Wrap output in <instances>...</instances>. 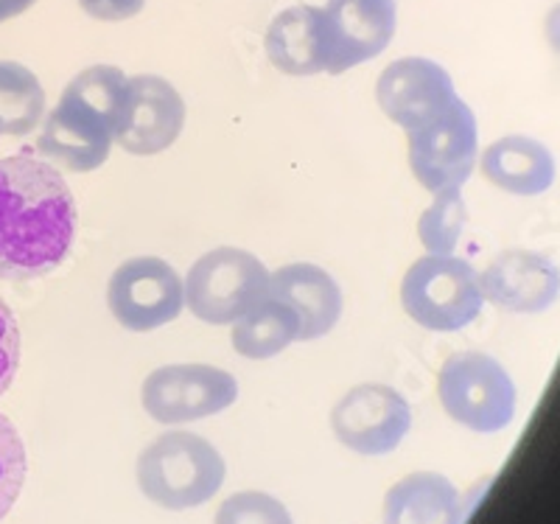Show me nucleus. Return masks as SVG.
<instances>
[{
	"instance_id": "obj_19",
	"label": "nucleus",
	"mask_w": 560,
	"mask_h": 524,
	"mask_svg": "<svg viewBox=\"0 0 560 524\" xmlns=\"http://www.w3.org/2000/svg\"><path fill=\"white\" fill-rule=\"evenodd\" d=\"M233 326L230 339L244 359H272L298 339L300 317L287 303L267 298Z\"/></svg>"
},
{
	"instance_id": "obj_26",
	"label": "nucleus",
	"mask_w": 560,
	"mask_h": 524,
	"mask_svg": "<svg viewBox=\"0 0 560 524\" xmlns=\"http://www.w3.org/2000/svg\"><path fill=\"white\" fill-rule=\"evenodd\" d=\"M37 0H0V23L18 18V14L26 12L28 7H34Z\"/></svg>"
},
{
	"instance_id": "obj_3",
	"label": "nucleus",
	"mask_w": 560,
	"mask_h": 524,
	"mask_svg": "<svg viewBox=\"0 0 560 524\" xmlns=\"http://www.w3.org/2000/svg\"><path fill=\"white\" fill-rule=\"evenodd\" d=\"M224 482L219 449L194 432H166L138 457V486L143 497L168 511L205 505Z\"/></svg>"
},
{
	"instance_id": "obj_6",
	"label": "nucleus",
	"mask_w": 560,
	"mask_h": 524,
	"mask_svg": "<svg viewBox=\"0 0 560 524\" xmlns=\"http://www.w3.org/2000/svg\"><path fill=\"white\" fill-rule=\"evenodd\" d=\"M269 298V272L253 253L238 247L210 249L185 281V303L210 326H230Z\"/></svg>"
},
{
	"instance_id": "obj_23",
	"label": "nucleus",
	"mask_w": 560,
	"mask_h": 524,
	"mask_svg": "<svg viewBox=\"0 0 560 524\" xmlns=\"http://www.w3.org/2000/svg\"><path fill=\"white\" fill-rule=\"evenodd\" d=\"M217 524H294L287 505L261 491H242L224 499Z\"/></svg>"
},
{
	"instance_id": "obj_24",
	"label": "nucleus",
	"mask_w": 560,
	"mask_h": 524,
	"mask_svg": "<svg viewBox=\"0 0 560 524\" xmlns=\"http://www.w3.org/2000/svg\"><path fill=\"white\" fill-rule=\"evenodd\" d=\"M20 368V331L12 308L0 301V396L12 387Z\"/></svg>"
},
{
	"instance_id": "obj_8",
	"label": "nucleus",
	"mask_w": 560,
	"mask_h": 524,
	"mask_svg": "<svg viewBox=\"0 0 560 524\" xmlns=\"http://www.w3.org/2000/svg\"><path fill=\"white\" fill-rule=\"evenodd\" d=\"M143 409L158 423L217 416L238 398V382L213 364H166L143 382Z\"/></svg>"
},
{
	"instance_id": "obj_14",
	"label": "nucleus",
	"mask_w": 560,
	"mask_h": 524,
	"mask_svg": "<svg viewBox=\"0 0 560 524\" xmlns=\"http://www.w3.org/2000/svg\"><path fill=\"white\" fill-rule=\"evenodd\" d=\"M479 287L502 312L541 314L560 298V267L533 249H508L479 276Z\"/></svg>"
},
{
	"instance_id": "obj_27",
	"label": "nucleus",
	"mask_w": 560,
	"mask_h": 524,
	"mask_svg": "<svg viewBox=\"0 0 560 524\" xmlns=\"http://www.w3.org/2000/svg\"><path fill=\"white\" fill-rule=\"evenodd\" d=\"M547 39L555 51L560 54V7H555L547 18Z\"/></svg>"
},
{
	"instance_id": "obj_2",
	"label": "nucleus",
	"mask_w": 560,
	"mask_h": 524,
	"mask_svg": "<svg viewBox=\"0 0 560 524\" xmlns=\"http://www.w3.org/2000/svg\"><path fill=\"white\" fill-rule=\"evenodd\" d=\"M127 77L113 65H93L65 88L62 102L45 118L37 149L68 172H93L109 158L121 121Z\"/></svg>"
},
{
	"instance_id": "obj_5",
	"label": "nucleus",
	"mask_w": 560,
	"mask_h": 524,
	"mask_svg": "<svg viewBox=\"0 0 560 524\" xmlns=\"http://www.w3.org/2000/svg\"><path fill=\"white\" fill-rule=\"evenodd\" d=\"M479 272L463 258L423 256L407 269L401 306L429 331H459L482 312Z\"/></svg>"
},
{
	"instance_id": "obj_22",
	"label": "nucleus",
	"mask_w": 560,
	"mask_h": 524,
	"mask_svg": "<svg viewBox=\"0 0 560 524\" xmlns=\"http://www.w3.org/2000/svg\"><path fill=\"white\" fill-rule=\"evenodd\" d=\"M26 482V446L7 416H0V519L12 511Z\"/></svg>"
},
{
	"instance_id": "obj_25",
	"label": "nucleus",
	"mask_w": 560,
	"mask_h": 524,
	"mask_svg": "<svg viewBox=\"0 0 560 524\" xmlns=\"http://www.w3.org/2000/svg\"><path fill=\"white\" fill-rule=\"evenodd\" d=\"M79 7L90 18L107 20V23H121V20H129L143 12L147 0H79Z\"/></svg>"
},
{
	"instance_id": "obj_21",
	"label": "nucleus",
	"mask_w": 560,
	"mask_h": 524,
	"mask_svg": "<svg viewBox=\"0 0 560 524\" xmlns=\"http://www.w3.org/2000/svg\"><path fill=\"white\" fill-rule=\"evenodd\" d=\"M465 222H468V211H465L459 188H443L434 194V202L420 217V244L429 249V256H452L465 231Z\"/></svg>"
},
{
	"instance_id": "obj_10",
	"label": "nucleus",
	"mask_w": 560,
	"mask_h": 524,
	"mask_svg": "<svg viewBox=\"0 0 560 524\" xmlns=\"http://www.w3.org/2000/svg\"><path fill=\"white\" fill-rule=\"evenodd\" d=\"M334 435L350 452L378 457L398 449L412 427L407 398L387 384H359L331 412Z\"/></svg>"
},
{
	"instance_id": "obj_12",
	"label": "nucleus",
	"mask_w": 560,
	"mask_h": 524,
	"mask_svg": "<svg viewBox=\"0 0 560 524\" xmlns=\"http://www.w3.org/2000/svg\"><path fill=\"white\" fill-rule=\"evenodd\" d=\"M185 127V104L174 84L160 77L127 79L124 113L113 141L129 154H158L172 147Z\"/></svg>"
},
{
	"instance_id": "obj_20",
	"label": "nucleus",
	"mask_w": 560,
	"mask_h": 524,
	"mask_svg": "<svg viewBox=\"0 0 560 524\" xmlns=\"http://www.w3.org/2000/svg\"><path fill=\"white\" fill-rule=\"evenodd\" d=\"M45 113V90L26 65L0 62V135H28Z\"/></svg>"
},
{
	"instance_id": "obj_4",
	"label": "nucleus",
	"mask_w": 560,
	"mask_h": 524,
	"mask_svg": "<svg viewBox=\"0 0 560 524\" xmlns=\"http://www.w3.org/2000/svg\"><path fill=\"white\" fill-rule=\"evenodd\" d=\"M438 396L448 418L471 432H502L516 418V384L504 364L479 351L454 353L438 376Z\"/></svg>"
},
{
	"instance_id": "obj_9",
	"label": "nucleus",
	"mask_w": 560,
	"mask_h": 524,
	"mask_svg": "<svg viewBox=\"0 0 560 524\" xmlns=\"http://www.w3.org/2000/svg\"><path fill=\"white\" fill-rule=\"evenodd\" d=\"M107 303L124 328L152 331L177 321L185 306V287L163 258H129L109 278Z\"/></svg>"
},
{
	"instance_id": "obj_1",
	"label": "nucleus",
	"mask_w": 560,
	"mask_h": 524,
	"mask_svg": "<svg viewBox=\"0 0 560 524\" xmlns=\"http://www.w3.org/2000/svg\"><path fill=\"white\" fill-rule=\"evenodd\" d=\"M77 231L62 174L34 154L0 161V278L32 281L59 267Z\"/></svg>"
},
{
	"instance_id": "obj_13",
	"label": "nucleus",
	"mask_w": 560,
	"mask_h": 524,
	"mask_svg": "<svg viewBox=\"0 0 560 524\" xmlns=\"http://www.w3.org/2000/svg\"><path fill=\"white\" fill-rule=\"evenodd\" d=\"M378 107L404 132L440 116L457 98L454 82L438 62L423 57H407L387 65L376 84Z\"/></svg>"
},
{
	"instance_id": "obj_15",
	"label": "nucleus",
	"mask_w": 560,
	"mask_h": 524,
	"mask_svg": "<svg viewBox=\"0 0 560 524\" xmlns=\"http://www.w3.org/2000/svg\"><path fill=\"white\" fill-rule=\"evenodd\" d=\"M269 298L287 303L300 317L298 339L325 337L342 317V292L317 264H289L269 276Z\"/></svg>"
},
{
	"instance_id": "obj_16",
	"label": "nucleus",
	"mask_w": 560,
	"mask_h": 524,
	"mask_svg": "<svg viewBox=\"0 0 560 524\" xmlns=\"http://www.w3.org/2000/svg\"><path fill=\"white\" fill-rule=\"evenodd\" d=\"M482 174L497 188L516 197H538L555 183V158L541 141L508 135L482 152Z\"/></svg>"
},
{
	"instance_id": "obj_18",
	"label": "nucleus",
	"mask_w": 560,
	"mask_h": 524,
	"mask_svg": "<svg viewBox=\"0 0 560 524\" xmlns=\"http://www.w3.org/2000/svg\"><path fill=\"white\" fill-rule=\"evenodd\" d=\"M463 499L443 474L418 471L384 497V524H459Z\"/></svg>"
},
{
	"instance_id": "obj_7",
	"label": "nucleus",
	"mask_w": 560,
	"mask_h": 524,
	"mask_svg": "<svg viewBox=\"0 0 560 524\" xmlns=\"http://www.w3.org/2000/svg\"><path fill=\"white\" fill-rule=\"evenodd\" d=\"M409 166L418 183L429 191L459 188L471 177L477 163V116L454 98L440 116L409 129Z\"/></svg>"
},
{
	"instance_id": "obj_11",
	"label": "nucleus",
	"mask_w": 560,
	"mask_h": 524,
	"mask_svg": "<svg viewBox=\"0 0 560 524\" xmlns=\"http://www.w3.org/2000/svg\"><path fill=\"white\" fill-rule=\"evenodd\" d=\"M395 0H328L323 9L325 71L345 73L376 59L395 34Z\"/></svg>"
},
{
	"instance_id": "obj_17",
	"label": "nucleus",
	"mask_w": 560,
	"mask_h": 524,
	"mask_svg": "<svg viewBox=\"0 0 560 524\" xmlns=\"http://www.w3.org/2000/svg\"><path fill=\"white\" fill-rule=\"evenodd\" d=\"M269 62L280 73L289 77H314L323 73L325 59V34H323V9L317 7H292L280 12L269 23L267 39H264Z\"/></svg>"
}]
</instances>
